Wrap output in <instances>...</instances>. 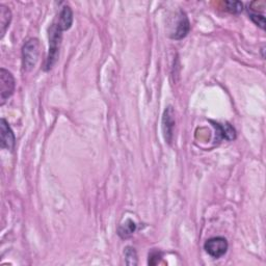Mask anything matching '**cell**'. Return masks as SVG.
Listing matches in <instances>:
<instances>
[{"label":"cell","instance_id":"3957f363","mask_svg":"<svg viewBox=\"0 0 266 266\" xmlns=\"http://www.w3.org/2000/svg\"><path fill=\"white\" fill-rule=\"evenodd\" d=\"M15 86L16 82L12 73L3 68L0 70V105H5V103L14 94Z\"/></svg>","mask_w":266,"mask_h":266},{"label":"cell","instance_id":"277c9868","mask_svg":"<svg viewBox=\"0 0 266 266\" xmlns=\"http://www.w3.org/2000/svg\"><path fill=\"white\" fill-rule=\"evenodd\" d=\"M229 244L224 237H213L207 240L204 244V248L213 258L223 257L228 250Z\"/></svg>","mask_w":266,"mask_h":266},{"label":"cell","instance_id":"9c48e42d","mask_svg":"<svg viewBox=\"0 0 266 266\" xmlns=\"http://www.w3.org/2000/svg\"><path fill=\"white\" fill-rule=\"evenodd\" d=\"M213 124L219 139H225L227 141H233L236 139V131L230 124Z\"/></svg>","mask_w":266,"mask_h":266},{"label":"cell","instance_id":"4fadbf2b","mask_svg":"<svg viewBox=\"0 0 266 266\" xmlns=\"http://www.w3.org/2000/svg\"><path fill=\"white\" fill-rule=\"evenodd\" d=\"M224 6L226 11L231 14H239L243 10V5L240 2H225Z\"/></svg>","mask_w":266,"mask_h":266},{"label":"cell","instance_id":"8fae6325","mask_svg":"<svg viewBox=\"0 0 266 266\" xmlns=\"http://www.w3.org/2000/svg\"><path fill=\"white\" fill-rule=\"evenodd\" d=\"M136 230H137V224L129 218L125 220V223H123L119 227V229H117V234H119L121 238H128L136 232Z\"/></svg>","mask_w":266,"mask_h":266},{"label":"cell","instance_id":"30bf717a","mask_svg":"<svg viewBox=\"0 0 266 266\" xmlns=\"http://www.w3.org/2000/svg\"><path fill=\"white\" fill-rule=\"evenodd\" d=\"M12 20V13L6 6H0V27H2V37L6 35Z\"/></svg>","mask_w":266,"mask_h":266},{"label":"cell","instance_id":"8992f818","mask_svg":"<svg viewBox=\"0 0 266 266\" xmlns=\"http://www.w3.org/2000/svg\"><path fill=\"white\" fill-rule=\"evenodd\" d=\"M174 128H175V113L172 106L167 107L162 116V131H164V137L168 144H172L174 137Z\"/></svg>","mask_w":266,"mask_h":266},{"label":"cell","instance_id":"52a82bcc","mask_svg":"<svg viewBox=\"0 0 266 266\" xmlns=\"http://www.w3.org/2000/svg\"><path fill=\"white\" fill-rule=\"evenodd\" d=\"M0 132H2L0 133V136H2V148L13 151L16 140H15V135L12 128L5 119H2V123H0Z\"/></svg>","mask_w":266,"mask_h":266},{"label":"cell","instance_id":"5bb4252c","mask_svg":"<svg viewBox=\"0 0 266 266\" xmlns=\"http://www.w3.org/2000/svg\"><path fill=\"white\" fill-rule=\"evenodd\" d=\"M248 15H249V18L252 19V21L256 25H258L262 29L265 28V17L263 16V15L259 13H252V12H248Z\"/></svg>","mask_w":266,"mask_h":266},{"label":"cell","instance_id":"6da1fadb","mask_svg":"<svg viewBox=\"0 0 266 266\" xmlns=\"http://www.w3.org/2000/svg\"><path fill=\"white\" fill-rule=\"evenodd\" d=\"M62 38H63V32L57 27V25L54 22L49 28V52L45 64L46 71L52 69V67L57 62L58 54H60Z\"/></svg>","mask_w":266,"mask_h":266},{"label":"cell","instance_id":"5b68a950","mask_svg":"<svg viewBox=\"0 0 266 266\" xmlns=\"http://www.w3.org/2000/svg\"><path fill=\"white\" fill-rule=\"evenodd\" d=\"M190 31V23L183 11H180L176 16V25L171 33V38L175 40H182Z\"/></svg>","mask_w":266,"mask_h":266},{"label":"cell","instance_id":"ba28073f","mask_svg":"<svg viewBox=\"0 0 266 266\" xmlns=\"http://www.w3.org/2000/svg\"><path fill=\"white\" fill-rule=\"evenodd\" d=\"M72 23H73V12L70 7L65 6L62 9L60 15H58V18L55 24L62 32H65L68 31V29L72 26Z\"/></svg>","mask_w":266,"mask_h":266},{"label":"cell","instance_id":"9a60e30c","mask_svg":"<svg viewBox=\"0 0 266 266\" xmlns=\"http://www.w3.org/2000/svg\"><path fill=\"white\" fill-rule=\"evenodd\" d=\"M161 258H162V253L160 250H152L149 255V264L156 265L160 262Z\"/></svg>","mask_w":266,"mask_h":266},{"label":"cell","instance_id":"7a4b0ae2","mask_svg":"<svg viewBox=\"0 0 266 266\" xmlns=\"http://www.w3.org/2000/svg\"><path fill=\"white\" fill-rule=\"evenodd\" d=\"M40 56V42L32 39L25 43L22 49V66L25 72H31L35 69Z\"/></svg>","mask_w":266,"mask_h":266},{"label":"cell","instance_id":"7c38bea8","mask_svg":"<svg viewBox=\"0 0 266 266\" xmlns=\"http://www.w3.org/2000/svg\"><path fill=\"white\" fill-rule=\"evenodd\" d=\"M124 255L127 265H138V254L135 248L127 246L124 250Z\"/></svg>","mask_w":266,"mask_h":266}]
</instances>
